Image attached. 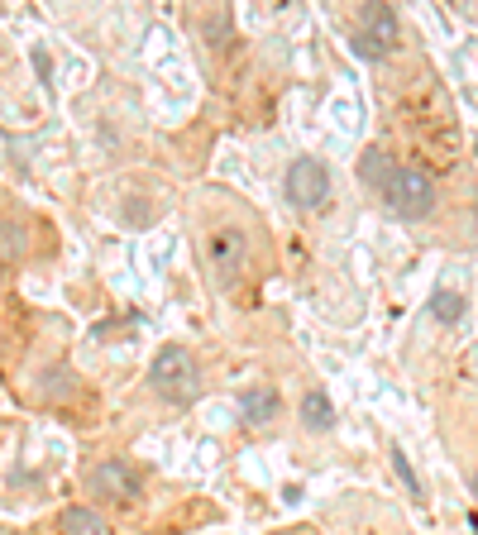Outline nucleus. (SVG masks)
<instances>
[{
  "label": "nucleus",
  "instance_id": "1",
  "mask_svg": "<svg viewBox=\"0 0 478 535\" xmlns=\"http://www.w3.org/2000/svg\"><path fill=\"white\" fill-rule=\"evenodd\" d=\"M383 206L397 220H431L435 206H440V192H435V177L421 168H397L392 187L383 192Z\"/></svg>",
  "mask_w": 478,
  "mask_h": 535
},
{
  "label": "nucleus",
  "instance_id": "2",
  "mask_svg": "<svg viewBox=\"0 0 478 535\" xmlns=\"http://www.w3.org/2000/svg\"><path fill=\"white\" fill-rule=\"evenodd\" d=\"M149 383H153V392L168 397V402H192L196 392H201V368H196V359L187 354V349L168 344V349L153 359Z\"/></svg>",
  "mask_w": 478,
  "mask_h": 535
},
{
  "label": "nucleus",
  "instance_id": "3",
  "mask_svg": "<svg viewBox=\"0 0 478 535\" xmlns=\"http://www.w3.org/2000/svg\"><path fill=\"white\" fill-rule=\"evenodd\" d=\"M283 192L297 211H316V206L330 196V168L321 158H297L283 177Z\"/></svg>",
  "mask_w": 478,
  "mask_h": 535
},
{
  "label": "nucleus",
  "instance_id": "4",
  "mask_svg": "<svg viewBox=\"0 0 478 535\" xmlns=\"http://www.w3.org/2000/svg\"><path fill=\"white\" fill-rule=\"evenodd\" d=\"M359 34H354V53L359 58H383L392 43H397V15H392L388 5H364V15H359Z\"/></svg>",
  "mask_w": 478,
  "mask_h": 535
},
{
  "label": "nucleus",
  "instance_id": "5",
  "mask_svg": "<svg viewBox=\"0 0 478 535\" xmlns=\"http://www.w3.org/2000/svg\"><path fill=\"white\" fill-rule=\"evenodd\" d=\"M91 493L106 497V502H139V497H144V478H139L134 464H125V459H106V464H96V473H91Z\"/></svg>",
  "mask_w": 478,
  "mask_h": 535
},
{
  "label": "nucleus",
  "instance_id": "6",
  "mask_svg": "<svg viewBox=\"0 0 478 535\" xmlns=\"http://www.w3.org/2000/svg\"><path fill=\"white\" fill-rule=\"evenodd\" d=\"M206 254H211V268H216L220 282H235L244 273V258H249V244L239 230H216L206 239Z\"/></svg>",
  "mask_w": 478,
  "mask_h": 535
},
{
  "label": "nucleus",
  "instance_id": "7",
  "mask_svg": "<svg viewBox=\"0 0 478 535\" xmlns=\"http://www.w3.org/2000/svg\"><path fill=\"white\" fill-rule=\"evenodd\" d=\"M239 411H244L249 426H268L278 416V392L273 387H244L239 392Z\"/></svg>",
  "mask_w": 478,
  "mask_h": 535
},
{
  "label": "nucleus",
  "instance_id": "8",
  "mask_svg": "<svg viewBox=\"0 0 478 535\" xmlns=\"http://www.w3.org/2000/svg\"><path fill=\"white\" fill-rule=\"evenodd\" d=\"M359 177H364V187H373V192L383 196L392 187V177H397V163H392L388 149H369L364 158H359Z\"/></svg>",
  "mask_w": 478,
  "mask_h": 535
},
{
  "label": "nucleus",
  "instance_id": "9",
  "mask_svg": "<svg viewBox=\"0 0 478 535\" xmlns=\"http://www.w3.org/2000/svg\"><path fill=\"white\" fill-rule=\"evenodd\" d=\"M58 535H110L106 516H96L91 507H67L58 516Z\"/></svg>",
  "mask_w": 478,
  "mask_h": 535
},
{
  "label": "nucleus",
  "instance_id": "10",
  "mask_svg": "<svg viewBox=\"0 0 478 535\" xmlns=\"http://www.w3.org/2000/svg\"><path fill=\"white\" fill-rule=\"evenodd\" d=\"M302 426H311V430L335 426V407H330V397L321 392V387H311V392L302 397Z\"/></svg>",
  "mask_w": 478,
  "mask_h": 535
},
{
  "label": "nucleus",
  "instance_id": "11",
  "mask_svg": "<svg viewBox=\"0 0 478 535\" xmlns=\"http://www.w3.org/2000/svg\"><path fill=\"white\" fill-rule=\"evenodd\" d=\"M29 249V230L20 220H0V263H20Z\"/></svg>",
  "mask_w": 478,
  "mask_h": 535
},
{
  "label": "nucleus",
  "instance_id": "12",
  "mask_svg": "<svg viewBox=\"0 0 478 535\" xmlns=\"http://www.w3.org/2000/svg\"><path fill=\"white\" fill-rule=\"evenodd\" d=\"M72 392H77L72 368H48L44 378H39V397H44V402H67Z\"/></svg>",
  "mask_w": 478,
  "mask_h": 535
},
{
  "label": "nucleus",
  "instance_id": "13",
  "mask_svg": "<svg viewBox=\"0 0 478 535\" xmlns=\"http://www.w3.org/2000/svg\"><path fill=\"white\" fill-rule=\"evenodd\" d=\"M431 311H435V321L455 325L459 316H464V297H455V292H435V297H431Z\"/></svg>",
  "mask_w": 478,
  "mask_h": 535
},
{
  "label": "nucleus",
  "instance_id": "14",
  "mask_svg": "<svg viewBox=\"0 0 478 535\" xmlns=\"http://www.w3.org/2000/svg\"><path fill=\"white\" fill-rule=\"evenodd\" d=\"M392 464H397V473H402V483H407V488H412V493L421 497V478L412 473V464H407V454L397 450V445H392Z\"/></svg>",
  "mask_w": 478,
  "mask_h": 535
},
{
  "label": "nucleus",
  "instance_id": "15",
  "mask_svg": "<svg viewBox=\"0 0 478 535\" xmlns=\"http://www.w3.org/2000/svg\"><path fill=\"white\" fill-rule=\"evenodd\" d=\"M225 29H230V20H225V15H216V20L206 24V34H211V43H220V39H225Z\"/></svg>",
  "mask_w": 478,
  "mask_h": 535
},
{
  "label": "nucleus",
  "instance_id": "16",
  "mask_svg": "<svg viewBox=\"0 0 478 535\" xmlns=\"http://www.w3.org/2000/svg\"><path fill=\"white\" fill-rule=\"evenodd\" d=\"M469 488H474V497H478V469H474V478H469Z\"/></svg>",
  "mask_w": 478,
  "mask_h": 535
}]
</instances>
